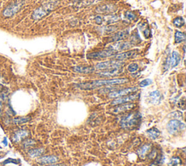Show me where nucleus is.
<instances>
[{"label": "nucleus", "instance_id": "obj_1", "mask_svg": "<svg viewBox=\"0 0 186 166\" xmlns=\"http://www.w3.org/2000/svg\"><path fill=\"white\" fill-rule=\"evenodd\" d=\"M128 82H129V79L126 78H117V79H102V80H95L90 82L80 83L76 86L82 90H93V89L103 87V86L116 85V84H124Z\"/></svg>", "mask_w": 186, "mask_h": 166}, {"label": "nucleus", "instance_id": "obj_2", "mask_svg": "<svg viewBox=\"0 0 186 166\" xmlns=\"http://www.w3.org/2000/svg\"><path fill=\"white\" fill-rule=\"evenodd\" d=\"M140 120H141V115L138 112L129 113L121 118L120 125L123 129L132 130L139 125Z\"/></svg>", "mask_w": 186, "mask_h": 166}, {"label": "nucleus", "instance_id": "obj_3", "mask_svg": "<svg viewBox=\"0 0 186 166\" xmlns=\"http://www.w3.org/2000/svg\"><path fill=\"white\" fill-rule=\"evenodd\" d=\"M57 4H58V2L57 1H50L47 4H43V5L40 6L34 11L31 17H32L33 19L36 20V21L41 19V18L46 16L47 15H48L51 11L54 10L57 7Z\"/></svg>", "mask_w": 186, "mask_h": 166}, {"label": "nucleus", "instance_id": "obj_4", "mask_svg": "<svg viewBox=\"0 0 186 166\" xmlns=\"http://www.w3.org/2000/svg\"><path fill=\"white\" fill-rule=\"evenodd\" d=\"M24 4L23 0H17L14 1L13 3L10 4L7 6L4 11H3V15L5 18H10L15 15L17 12H19V10L22 8V7Z\"/></svg>", "mask_w": 186, "mask_h": 166}, {"label": "nucleus", "instance_id": "obj_5", "mask_svg": "<svg viewBox=\"0 0 186 166\" xmlns=\"http://www.w3.org/2000/svg\"><path fill=\"white\" fill-rule=\"evenodd\" d=\"M124 63L122 61L111 60L104 62H100L95 66V69L98 70H108L111 69L121 68L124 66Z\"/></svg>", "mask_w": 186, "mask_h": 166}, {"label": "nucleus", "instance_id": "obj_6", "mask_svg": "<svg viewBox=\"0 0 186 166\" xmlns=\"http://www.w3.org/2000/svg\"><path fill=\"white\" fill-rule=\"evenodd\" d=\"M185 128V125L183 123L178 120H172L167 124V129L168 132L172 135H176L183 131Z\"/></svg>", "mask_w": 186, "mask_h": 166}, {"label": "nucleus", "instance_id": "obj_7", "mask_svg": "<svg viewBox=\"0 0 186 166\" xmlns=\"http://www.w3.org/2000/svg\"><path fill=\"white\" fill-rule=\"evenodd\" d=\"M117 52L113 51V50L108 49L106 51H99V52H95L89 53L87 55V58L90 59H100V58H104L111 57V56H113L116 55Z\"/></svg>", "mask_w": 186, "mask_h": 166}, {"label": "nucleus", "instance_id": "obj_8", "mask_svg": "<svg viewBox=\"0 0 186 166\" xmlns=\"http://www.w3.org/2000/svg\"><path fill=\"white\" fill-rule=\"evenodd\" d=\"M139 97V94L134 93V94H129V95H124V96L118 97L116 98V99H114L111 104L113 105V106H116V105L122 104H126V103H129L131 101H135L137 98Z\"/></svg>", "mask_w": 186, "mask_h": 166}, {"label": "nucleus", "instance_id": "obj_9", "mask_svg": "<svg viewBox=\"0 0 186 166\" xmlns=\"http://www.w3.org/2000/svg\"><path fill=\"white\" fill-rule=\"evenodd\" d=\"M137 90V87H128V88H124L123 90H116V91L111 92L109 93L108 96L109 98H118V97L124 96V95H129V94L134 93Z\"/></svg>", "mask_w": 186, "mask_h": 166}, {"label": "nucleus", "instance_id": "obj_10", "mask_svg": "<svg viewBox=\"0 0 186 166\" xmlns=\"http://www.w3.org/2000/svg\"><path fill=\"white\" fill-rule=\"evenodd\" d=\"M117 7L116 5L113 4H106L99 5L96 7L95 11L98 13L101 14H111L116 12Z\"/></svg>", "mask_w": 186, "mask_h": 166}, {"label": "nucleus", "instance_id": "obj_11", "mask_svg": "<svg viewBox=\"0 0 186 166\" xmlns=\"http://www.w3.org/2000/svg\"><path fill=\"white\" fill-rule=\"evenodd\" d=\"M134 107H135V104L133 103H126V104L116 105V106L112 109L111 112L116 114H119L132 110Z\"/></svg>", "mask_w": 186, "mask_h": 166}, {"label": "nucleus", "instance_id": "obj_12", "mask_svg": "<svg viewBox=\"0 0 186 166\" xmlns=\"http://www.w3.org/2000/svg\"><path fill=\"white\" fill-rule=\"evenodd\" d=\"M132 44L130 42H117L114 43L113 45H111L108 49L113 50L116 52H119V51H126V50L129 49L132 46Z\"/></svg>", "mask_w": 186, "mask_h": 166}, {"label": "nucleus", "instance_id": "obj_13", "mask_svg": "<svg viewBox=\"0 0 186 166\" xmlns=\"http://www.w3.org/2000/svg\"><path fill=\"white\" fill-rule=\"evenodd\" d=\"M123 73V69L121 68H116V69H111L105 70L103 71H101L98 74L100 77H113L118 76Z\"/></svg>", "mask_w": 186, "mask_h": 166}, {"label": "nucleus", "instance_id": "obj_14", "mask_svg": "<svg viewBox=\"0 0 186 166\" xmlns=\"http://www.w3.org/2000/svg\"><path fill=\"white\" fill-rule=\"evenodd\" d=\"M137 50H134V51H129L127 52L118 53V54H116L113 56V59L117 61H124L125 59L132 58L134 56H136L137 53Z\"/></svg>", "mask_w": 186, "mask_h": 166}, {"label": "nucleus", "instance_id": "obj_15", "mask_svg": "<svg viewBox=\"0 0 186 166\" xmlns=\"http://www.w3.org/2000/svg\"><path fill=\"white\" fill-rule=\"evenodd\" d=\"M58 161V157L54 155L43 156L37 160V162L42 165H48V164H54Z\"/></svg>", "mask_w": 186, "mask_h": 166}, {"label": "nucleus", "instance_id": "obj_16", "mask_svg": "<svg viewBox=\"0 0 186 166\" xmlns=\"http://www.w3.org/2000/svg\"><path fill=\"white\" fill-rule=\"evenodd\" d=\"M149 99L152 104H159L163 100V95L158 90H154L149 94Z\"/></svg>", "mask_w": 186, "mask_h": 166}, {"label": "nucleus", "instance_id": "obj_17", "mask_svg": "<svg viewBox=\"0 0 186 166\" xmlns=\"http://www.w3.org/2000/svg\"><path fill=\"white\" fill-rule=\"evenodd\" d=\"M29 136V131H25V130H19L17 131L12 136V141L15 143H18L21 141L23 140L26 137Z\"/></svg>", "mask_w": 186, "mask_h": 166}, {"label": "nucleus", "instance_id": "obj_18", "mask_svg": "<svg viewBox=\"0 0 186 166\" xmlns=\"http://www.w3.org/2000/svg\"><path fill=\"white\" fill-rule=\"evenodd\" d=\"M181 61L180 55L177 51H173L172 53L171 56H170V66L172 68L176 67L178 64H180Z\"/></svg>", "mask_w": 186, "mask_h": 166}, {"label": "nucleus", "instance_id": "obj_19", "mask_svg": "<svg viewBox=\"0 0 186 166\" xmlns=\"http://www.w3.org/2000/svg\"><path fill=\"white\" fill-rule=\"evenodd\" d=\"M129 35V31L128 30H123L120 31L116 33L112 37V41L113 42H119L121 40H124Z\"/></svg>", "mask_w": 186, "mask_h": 166}, {"label": "nucleus", "instance_id": "obj_20", "mask_svg": "<svg viewBox=\"0 0 186 166\" xmlns=\"http://www.w3.org/2000/svg\"><path fill=\"white\" fill-rule=\"evenodd\" d=\"M73 69L76 72L80 74H90L95 71V68L93 66H81L73 67Z\"/></svg>", "mask_w": 186, "mask_h": 166}, {"label": "nucleus", "instance_id": "obj_21", "mask_svg": "<svg viewBox=\"0 0 186 166\" xmlns=\"http://www.w3.org/2000/svg\"><path fill=\"white\" fill-rule=\"evenodd\" d=\"M118 20V17L117 15H106V16L102 17V24H106L107 25H111V23H115Z\"/></svg>", "mask_w": 186, "mask_h": 166}, {"label": "nucleus", "instance_id": "obj_22", "mask_svg": "<svg viewBox=\"0 0 186 166\" xmlns=\"http://www.w3.org/2000/svg\"><path fill=\"white\" fill-rule=\"evenodd\" d=\"M151 149V144H147L143 145V147H140L138 150H137V154L140 157L143 158L145 155L148 154Z\"/></svg>", "mask_w": 186, "mask_h": 166}, {"label": "nucleus", "instance_id": "obj_23", "mask_svg": "<svg viewBox=\"0 0 186 166\" xmlns=\"http://www.w3.org/2000/svg\"><path fill=\"white\" fill-rule=\"evenodd\" d=\"M146 134H147V136L150 138V139H157L159 136H160L161 133H160V131H159V130L157 129L156 128H152L146 131Z\"/></svg>", "mask_w": 186, "mask_h": 166}, {"label": "nucleus", "instance_id": "obj_24", "mask_svg": "<svg viewBox=\"0 0 186 166\" xmlns=\"http://www.w3.org/2000/svg\"><path fill=\"white\" fill-rule=\"evenodd\" d=\"M31 117H18L16 118H14L12 120V122L15 125H20L22 124H25V123H28L31 120Z\"/></svg>", "mask_w": 186, "mask_h": 166}, {"label": "nucleus", "instance_id": "obj_25", "mask_svg": "<svg viewBox=\"0 0 186 166\" xmlns=\"http://www.w3.org/2000/svg\"><path fill=\"white\" fill-rule=\"evenodd\" d=\"M186 37L184 33L180 32L179 31H176L175 34V42L177 44L181 43L182 42H184L185 40Z\"/></svg>", "mask_w": 186, "mask_h": 166}, {"label": "nucleus", "instance_id": "obj_26", "mask_svg": "<svg viewBox=\"0 0 186 166\" xmlns=\"http://www.w3.org/2000/svg\"><path fill=\"white\" fill-rule=\"evenodd\" d=\"M44 152H45V149H31L29 151V154L31 157L34 158L41 156L44 153Z\"/></svg>", "mask_w": 186, "mask_h": 166}, {"label": "nucleus", "instance_id": "obj_27", "mask_svg": "<svg viewBox=\"0 0 186 166\" xmlns=\"http://www.w3.org/2000/svg\"><path fill=\"white\" fill-rule=\"evenodd\" d=\"M139 27L140 28V29H141L142 31H143V33H144V36H145V38L148 39V38H149L150 37H151V30H150V29L148 28L147 23H141V24H140V26L139 25Z\"/></svg>", "mask_w": 186, "mask_h": 166}, {"label": "nucleus", "instance_id": "obj_28", "mask_svg": "<svg viewBox=\"0 0 186 166\" xmlns=\"http://www.w3.org/2000/svg\"><path fill=\"white\" fill-rule=\"evenodd\" d=\"M185 20H184V18L182 17H177L176 18H175L174 21H173V24L177 28L182 27L185 25Z\"/></svg>", "mask_w": 186, "mask_h": 166}, {"label": "nucleus", "instance_id": "obj_29", "mask_svg": "<svg viewBox=\"0 0 186 166\" xmlns=\"http://www.w3.org/2000/svg\"><path fill=\"white\" fill-rule=\"evenodd\" d=\"M116 29L117 26H112V25H107V26L102 28L103 32L106 33V34H111V33H113L115 31H116Z\"/></svg>", "mask_w": 186, "mask_h": 166}, {"label": "nucleus", "instance_id": "obj_30", "mask_svg": "<svg viewBox=\"0 0 186 166\" xmlns=\"http://www.w3.org/2000/svg\"><path fill=\"white\" fill-rule=\"evenodd\" d=\"M140 37H139L138 33L136 31L135 33H133V34L132 35V37H131V43L132 45H136V44H138L140 42Z\"/></svg>", "mask_w": 186, "mask_h": 166}, {"label": "nucleus", "instance_id": "obj_31", "mask_svg": "<svg viewBox=\"0 0 186 166\" xmlns=\"http://www.w3.org/2000/svg\"><path fill=\"white\" fill-rule=\"evenodd\" d=\"M23 144L25 149L31 148V147H34L36 144V141L34 140H33V139H26V141H23Z\"/></svg>", "mask_w": 186, "mask_h": 166}, {"label": "nucleus", "instance_id": "obj_32", "mask_svg": "<svg viewBox=\"0 0 186 166\" xmlns=\"http://www.w3.org/2000/svg\"><path fill=\"white\" fill-rule=\"evenodd\" d=\"M101 1H103V0H84L82 2L79 3V4H80L81 6H88L91 5V4H96V3Z\"/></svg>", "mask_w": 186, "mask_h": 166}, {"label": "nucleus", "instance_id": "obj_33", "mask_svg": "<svg viewBox=\"0 0 186 166\" xmlns=\"http://www.w3.org/2000/svg\"><path fill=\"white\" fill-rule=\"evenodd\" d=\"M138 69H139V66H138V64H136V63H132V64H130L127 66V70L131 73L136 72V71L138 70Z\"/></svg>", "mask_w": 186, "mask_h": 166}, {"label": "nucleus", "instance_id": "obj_34", "mask_svg": "<svg viewBox=\"0 0 186 166\" xmlns=\"http://www.w3.org/2000/svg\"><path fill=\"white\" fill-rule=\"evenodd\" d=\"M125 18L126 19L129 20V21H135L136 18H137V16H136L134 12H131V11H126L124 13Z\"/></svg>", "mask_w": 186, "mask_h": 166}, {"label": "nucleus", "instance_id": "obj_35", "mask_svg": "<svg viewBox=\"0 0 186 166\" xmlns=\"http://www.w3.org/2000/svg\"><path fill=\"white\" fill-rule=\"evenodd\" d=\"M181 163V160L180 158L175 157L172 158L171 160L169 162V165L170 166H177L179 165Z\"/></svg>", "mask_w": 186, "mask_h": 166}, {"label": "nucleus", "instance_id": "obj_36", "mask_svg": "<svg viewBox=\"0 0 186 166\" xmlns=\"http://www.w3.org/2000/svg\"><path fill=\"white\" fill-rule=\"evenodd\" d=\"M21 162L20 160H16V159H12V158H8L6 160H4L2 162L3 165H6V164L8 163H15V164H19Z\"/></svg>", "mask_w": 186, "mask_h": 166}, {"label": "nucleus", "instance_id": "obj_37", "mask_svg": "<svg viewBox=\"0 0 186 166\" xmlns=\"http://www.w3.org/2000/svg\"><path fill=\"white\" fill-rule=\"evenodd\" d=\"M151 83H152V80H151V79H143V81H141V82H140V84H139V85L141 87H146V86L150 85Z\"/></svg>", "mask_w": 186, "mask_h": 166}, {"label": "nucleus", "instance_id": "obj_38", "mask_svg": "<svg viewBox=\"0 0 186 166\" xmlns=\"http://www.w3.org/2000/svg\"><path fill=\"white\" fill-rule=\"evenodd\" d=\"M95 21L97 24L99 25H102V16H100V15H98L95 18Z\"/></svg>", "mask_w": 186, "mask_h": 166}, {"label": "nucleus", "instance_id": "obj_39", "mask_svg": "<svg viewBox=\"0 0 186 166\" xmlns=\"http://www.w3.org/2000/svg\"><path fill=\"white\" fill-rule=\"evenodd\" d=\"M3 143H4V144L5 146L7 145V138H4V141H3Z\"/></svg>", "mask_w": 186, "mask_h": 166}, {"label": "nucleus", "instance_id": "obj_40", "mask_svg": "<svg viewBox=\"0 0 186 166\" xmlns=\"http://www.w3.org/2000/svg\"><path fill=\"white\" fill-rule=\"evenodd\" d=\"M47 166H64V165H62V164H57V165H50Z\"/></svg>", "mask_w": 186, "mask_h": 166}, {"label": "nucleus", "instance_id": "obj_41", "mask_svg": "<svg viewBox=\"0 0 186 166\" xmlns=\"http://www.w3.org/2000/svg\"><path fill=\"white\" fill-rule=\"evenodd\" d=\"M70 1H79V0H70Z\"/></svg>", "mask_w": 186, "mask_h": 166}, {"label": "nucleus", "instance_id": "obj_42", "mask_svg": "<svg viewBox=\"0 0 186 166\" xmlns=\"http://www.w3.org/2000/svg\"><path fill=\"white\" fill-rule=\"evenodd\" d=\"M50 1H55V0H50Z\"/></svg>", "mask_w": 186, "mask_h": 166}]
</instances>
